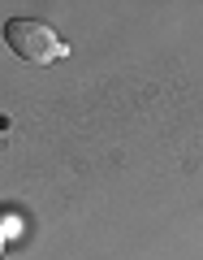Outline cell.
Segmentation results:
<instances>
[{
	"label": "cell",
	"mask_w": 203,
	"mask_h": 260,
	"mask_svg": "<svg viewBox=\"0 0 203 260\" xmlns=\"http://www.w3.org/2000/svg\"><path fill=\"white\" fill-rule=\"evenodd\" d=\"M5 44L13 48V56H22L26 65H56L69 48L61 44V35H56L48 22H35V18H13L9 26H5Z\"/></svg>",
	"instance_id": "1"
},
{
	"label": "cell",
	"mask_w": 203,
	"mask_h": 260,
	"mask_svg": "<svg viewBox=\"0 0 203 260\" xmlns=\"http://www.w3.org/2000/svg\"><path fill=\"white\" fill-rule=\"evenodd\" d=\"M5 130H9V117H0V135H5Z\"/></svg>",
	"instance_id": "2"
},
{
	"label": "cell",
	"mask_w": 203,
	"mask_h": 260,
	"mask_svg": "<svg viewBox=\"0 0 203 260\" xmlns=\"http://www.w3.org/2000/svg\"><path fill=\"white\" fill-rule=\"evenodd\" d=\"M0 251H5V239H0Z\"/></svg>",
	"instance_id": "3"
}]
</instances>
